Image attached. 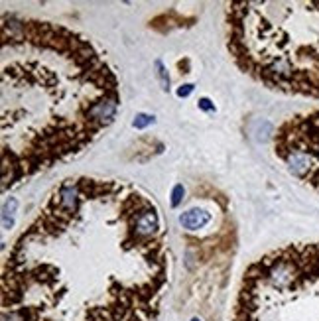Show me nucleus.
<instances>
[{
    "mask_svg": "<svg viewBox=\"0 0 319 321\" xmlns=\"http://www.w3.org/2000/svg\"><path fill=\"white\" fill-rule=\"evenodd\" d=\"M132 124H134V128H144L148 124H154V116L152 115H138Z\"/></svg>",
    "mask_w": 319,
    "mask_h": 321,
    "instance_id": "nucleus-4",
    "label": "nucleus"
},
{
    "mask_svg": "<svg viewBox=\"0 0 319 321\" xmlns=\"http://www.w3.org/2000/svg\"><path fill=\"white\" fill-rule=\"evenodd\" d=\"M191 91H193V85H183V87L178 89V95H180V97H187Z\"/></svg>",
    "mask_w": 319,
    "mask_h": 321,
    "instance_id": "nucleus-6",
    "label": "nucleus"
},
{
    "mask_svg": "<svg viewBox=\"0 0 319 321\" xmlns=\"http://www.w3.org/2000/svg\"><path fill=\"white\" fill-rule=\"evenodd\" d=\"M211 219H213L211 213L205 209H189L180 215V225L187 230H197V229H203L205 225H209Z\"/></svg>",
    "mask_w": 319,
    "mask_h": 321,
    "instance_id": "nucleus-3",
    "label": "nucleus"
},
{
    "mask_svg": "<svg viewBox=\"0 0 319 321\" xmlns=\"http://www.w3.org/2000/svg\"><path fill=\"white\" fill-rule=\"evenodd\" d=\"M276 154L292 176L319 191V111L284 122L276 134Z\"/></svg>",
    "mask_w": 319,
    "mask_h": 321,
    "instance_id": "nucleus-2",
    "label": "nucleus"
},
{
    "mask_svg": "<svg viewBox=\"0 0 319 321\" xmlns=\"http://www.w3.org/2000/svg\"><path fill=\"white\" fill-rule=\"evenodd\" d=\"M170 284L154 203L114 240L89 247L40 217L2 264V321H154Z\"/></svg>",
    "mask_w": 319,
    "mask_h": 321,
    "instance_id": "nucleus-1",
    "label": "nucleus"
},
{
    "mask_svg": "<svg viewBox=\"0 0 319 321\" xmlns=\"http://www.w3.org/2000/svg\"><path fill=\"white\" fill-rule=\"evenodd\" d=\"M185 191H183V185H176V189H174V193H172V207H178L180 203H182V195H183Z\"/></svg>",
    "mask_w": 319,
    "mask_h": 321,
    "instance_id": "nucleus-5",
    "label": "nucleus"
},
{
    "mask_svg": "<svg viewBox=\"0 0 319 321\" xmlns=\"http://www.w3.org/2000/svg\"><path fill=\"white\" fill-rule=\"evenodd\" d=\"M209 103H211L209 99H201L197 107H199V109H203V111H215V107H213V105H209Z\"/></svg>",
    "mask_w": 319,
    "mask_h": 321,
    "instance_id": "nucleus-7",
    "label": "nucleus"
},
{
    "mask_svg": "<svg viewBox=\"0 0 319 321\" xmlns=\"http://www.w3.org/2000/svg\"><path fill=\"white\" fill-rule=\"evenodd\" d=\"M193 321H197V319H193Z\"/></svg>",
    "mask_w": 319,
    "mask_h": 321,
    "instance_id": "nucleus-8",
    "label": "nucleus"
}]
</instances>
